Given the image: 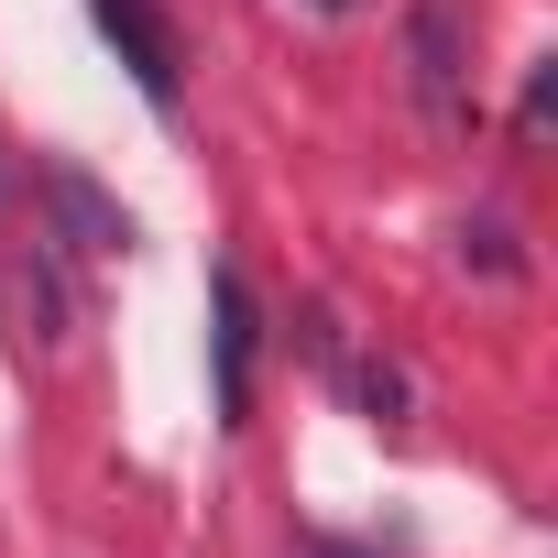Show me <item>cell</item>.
<instances>
[{
  "label": "cell",
  "instance_id": "cell-1",
  "mask_svg": "<svg viewBox=\"0 0 558 558\" xmlns=\"http://www.w3.org/2000/svg\"><path fill=\"white\" fill-rule=\"evenodd\" d=\"M405 88L427 132H471V12L460 0H416L405 12Z\"/></svg>",
  "mask_w": 558,
  "mask_h": 558
},
{
  "label": "cell",
  "instance_id": "cell-2",
  "mask_svg": "<svg viewBox=\"0 0 558 558\" xmlns=\"http://www.w3.org/2000/svg\"><path fill=\"white\" fill-rule=\"evenodd\" d=\"M88 12H99V34L121 45V66H132V88L175 121L186 110V77H175V34H165V12H154V0H88Z\"/></svg>",
  "mask_w": 558,
  "mask_h": 558
},
{
  "label": "cell",
  "instance_id": "cell-3",
  "mask_svg": "<svg viewBox=\"0 0 558 558\" xmlns=\"http://www.w3.org/2000/svg\"><path fill=\"white\" fill-rule=\"evenodd\" d=\"M208 351H219V416H252L263 318H252V286H241V263H219V274H208Z\"/></svg>",
  "mask_w": 558,
  "mask_h": 558
},
{
  "label": "cell",
  "instance_id": "cell-4",
  "mask_svg": "<svg viewBox=\"0 0 558 558\" xmlns=\"http://www.w3.org/2000/svg\"><path fill=\"white\" fill-rule=\"evenodd\" d=\"M0 318H12L23 351L66 340V274H56V252H12V263H0Z\"/></svg>",
  "mask_w": 558,
  "mask_h": 558
},
{
  "label": "cell",
  "instance_id": "cell-5",
  "mask_svg": "<svg viewBox=\"0 0 558 558\" xmlns=\"http://www.w3.org/2000/svg\"><path fill=\"white\" fill-rule=\"evenodd\" d=\"M45 197H56V219H66V241H77V252H132V208H121V197H99L77 165H56V175H45Z\"/></svg>",
  "mask_w": 558,
  "mask_h": 558
},
{
  "label": "cell",
  "instance_id": "cell-6",
  "mask_svg": "<svg viewBox=\"0 0 558 558\" xmlns=\"http://www.w3.org/2000/svg\"><path fill=\"white\" fill-rule=\"evenodd\" d=\"M340 384H351V405H362L373 427H405V416H416V384H405L395 362H340Z\"/></svg>",
  "mask_w": 558,
  "mask_h": 558
},
{
  "label": "cell",
  "instance_id": "cell-7",
  "mask_svg": "<svg viewBox=\"0 0 558 558\" xmlns=\"http://www.w3.org/2000/svg\"><path fill=\"white\" fill-rule=\"evenodd\" d=\"M547 132H558V56H536V66H525V99H514V143L536 154Z\"/></svg>",
  "mask_w": 558,
  "mask_h": 558
},
{
  "label": "cell",
  "instance_id": "cell-8",
  "mask_svg": "<svg viewBox=\"0 0 558 558\" xmlns=\"http://www.w3.org/2000/svg\"><path fill=\"white\" fill-rule=\"evenodd\" d=\"M460 252H471L482 274H525V252H514V230H504L493 208H482V219H460Z\"/></svg>",
  "mask_w": 558,
  "mask_h": 558
},
{
  "label": "cell",
  "instance_id": "cell-9",
  "mask_svg": "<svg viewBox=\"0 0 558 558\" xmlns=\"http://www.w3.org/2000/svg\"><path fill=\"white\" fill-rule=\"evenodd\" d=\"M307 12H351V0H307Z\"/></svg>",
  "mask_w": 558,
  "mask_h": 558
}]
</instances>
